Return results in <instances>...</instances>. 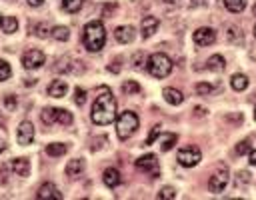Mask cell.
<instances>
[{
	"label": "cell",
	"instance_id": "obj_1",
	"mask_svg": "<svg viewBox=\"0 0 256 200\" xmlns=\"http://www.w3.org/2000/svg\"><path fill=\"white\" fill-rule=\"evenodd\" d=\"M90 118L98 126H106L116 120V100L108 88H104V86L100 88V94L96 96L94 104H92Z\"/></svg>",
	"mask_w": 256,
	"mask_h": 200
},
{
	"label": "cell",
	"instance_id": "obj_2",
	"mask_svg": "<svg viewBox=\"0 0 256 200\" xmlns=\"http://www.w3.org/2000/svg\"><path fill=\"white\" fill-rule=\"evenodd\" d=\"M82 42H84L86 50H90V52H98V50H102V46H104V42H106L104 24H102L100 20L88 22L84 26V32H82Z\"/></svg>",
	"mask_w": 256,
	"mask_h": 200
},
{
	"label": "cell",
	"instance_id": "obj_3",
	"mask_svg": "<svg viewBox=\"0 0 256 200\" xmlns=\"http://www.w3.org/2000/svg\"><path fill=\"white\" fill-rule=\"evenodd\" d=\"M146 68H148V72L154 76V78H166V76L172 72V60H170L166 54L156 52V54L148 56Z\"/></svg>",
	"mask_w": 256,
	"mask_h": 200
},
{
	"label": "cell",
	"instance_id": "obj_4",
	"mask_svg": "<svg viewBox=\"0 0 256 200\" xmlns=\"http://www.w3.org/2000/svg\"><path fill=\"white\" fill-rule=\"evenodd\" d=\"M136 130H138V116L132 110L122 112L116 118V134L120 140H128Z\"/></svg>",
	"mask_w": 256,
	"mask_h": 200
},
{
	"label": "cell",
	"instance_id": "obj_5",
	"mask_svg": "<svg viewBox=\"0 0 256 200\" xmlns=\"http://www.w3.org/2000/svg\"><path fill=\"white\" fill-rule=\"evenodd\" d=\"M136 168L140 172H146L150 174L152 178H158L160 176V164H158V158L154 154H144L136 160Z\"/></svg>",
	"mask_w": 256,
	"mask_h": 200
},
{
	"label": "cell",
	"instance_id": "obj_6",
	"mask_svg": "<svg viewBox=\"0 0 256 200\" xmlns=\"http://www.w3.org/2000/svg\"><path fill=\"white\" fill-rule=\"evenodd\" d=\"M228 168L224 166V164H220V168L210 176V180H208V190L212 192V194H220L224 188H226V184H228Z\"/></svg>",
	"mask_w": 256,
	"mask_h": 200
},
{
	"label": "cell",
	"instance_id": "obj_7",
	"mask_svg": "<svg viewBox=\"0 0 256 200\" xmlns=\"http://www.w3.org/2000/svg\"><path fill=\"white\" fill-rule=\"evenodd\" d=\"M176 158H178V162L182 166L192 168V166H196L202 160V154H200V150L196 146H186V148H180L178 150V156Z\"/></svg>",
	"mask_w": 256,
	"mask_h": 200
},
{
	"label": "cell",
	"instance_id": "obj_8",
	"mask_svg": "<svg viewBox=\"0 0 256 200\" xmlns=\"http://www.w3.org/2000/svg\"><path fill=\"white\" fill-rule=\"evenodd\" d=\"M44 62H46V56H44V52H42V50H36V48L28 50V52H24V56H22V66H24L26 70L40 68Z\"/></svg>",
	"mask_w": 256,
	"mask_h": 200
},
{
	"label": "cell",
	"instance_id": "obj_9",
	"mask_svg": "<svg viewBox=\"0 0 256 200\" xmlns=\"http://www.w3.org/2000/svg\"><path fill=\"white\" fill-rule=\"evenodd\" d=\"M38 200H62V192L52 184V182H44L38 192H36Z\"/></svg>",
	"mask_w": 256,
	"mask_h": 200
},
{
	"label": "cell",
	"instance_id": "obj_10",
	"mask_svg": "<svg viewBox=\"0 0 256 200\" xmlns=\"http://www.w3.org/2000/svg\"><path fill=\"white\" fill-rule=\"evenodd\" d=\"M192 38H194V42L198 46H208V44H212L216 40V32L212 28H208V26H202L192 34Z\"/></svg>",
	"mask_w": 256,
	"mask_h": 200
},
{
	"label": "cell",
	"instance_id": "obj_11",
	"mask_svg": "<svg viewBox=\"0 0 256 200\" xmlns=\"http://www.w3.org/2000/svg\"><path fill=\"white\" fill-rule=\"evenodd\" d=\"M16 138H18V142H20L22 146L32 144V140H34V126H32V122H28V120L20 122L18 132H16Z\"/></svg>",
	"mask_w": 256,
	"mask_h": 200
},
{
	"label": "cell",
	"instance_id": "obj_12",
	"mask_svg": "<svg viewBox=\"0 0 256 200\" xmlns=\"http://www.w3.org/2000/svg\"><path fill=\"white\" fill-rule=\"evenodd\" d=\"M158 18L156 16H144L142 18V24H140V34L142 38H150L152 34H154L158 30Z\"/></svg>",
	"mask_w": 256,
	"mask_h": 200
},
{
	"label": "cell",
	"instance_id": "obj_13",
	"mask_svg": "<svg viewBox=\"0 0 256 200\" xmlns=\"http://www.w3.org/2000/svg\"><path fill=\"white\" fill-rule=\"evenodd\" d=\"M136 30L132 28V26H118L116 30H114V36H116V40L118 42H122V44H128V42H132L134 40V34Z\"/></svg>",
	"mask_w": 256,
	"mask_h": 200
},
{
	"label": "cell",
	"instance_id": "obj_14",
	"mask_svg": "<svg viewBox=\"0 0 256 200\" xmlns=\"http://www.w3.org/2000/svg\"><path fill=\"white\" fill-rule=\"evenodd\" d=\"M66 92H68V84L64 80H54L48 86V96H52V98H62V96H66Z\"/></svg>",
	"mask_w": 256,
	"mask_h": 200
},
{
	"label": "cell",
	"instance_id": "obj_15",
	"mask_svg": "<svg viewBox=\"0 0 256 200\" xmlns=\"http://www.w3.org/2000/svg\"><path fill=\"white\" fill-rule=\"evenodd\" d=\"M162 94H164V100L172 106H178V104L184 102V94L180 90H176V88H164Z\"/></svg>",
	"mask_w": 256,
	"mask_h": 200
},
{
	"label": "cell",
	"instance_id": "obj_16",
	"mask_svg": "<svg viewBox=\"0 0 256 200\" xmlns=\"http://www.w3.org/2000/svg\"><path fill=\"white\" fill-rule=\"evenodd\" d=\"M12 170L16 172V176H28L30 174V160L20 156V158H14L12 160Z\"/></svg>",
	"mask_w": 256,
	"mask_h": 200
},
{
	"label": "cell",
	"instance_id": "obj_17",
	"mask_svg": "<svg viewBox=\"0 0 256 200\" xmlns=\"http://www.w3.org/2000/svg\"><path fill=\"white\" fill-rule=\"evenodd\" d=\"M102 180H104V184H106L108 188H116L122 178H120V172H118L116 168H106L104 174H102Z\"/></svg>",
	"mask_w": 256,
	"mask_h": 200
},
{
	"label": "cell",
	"instance_id": "obj_18",
	"mask_svg": "<svg viewBox=\"0 0 256 200\" xmlns=\"http://www.w3.org/2000/svg\"><path fill=\"white\" fill-rule=\"evenodd\" d=\"M82 172H84V160L82 158H74V160H70L66 164V174L70 178H78Z\"/></svg>",
	"mask_w": 256,
	"mask_h": 200
},
{
	"label": "cell",
	"instance_id": "obj_19",
	"mask_svg": "<svg viewBox=\"0 0 256 200\" xmlns=\"http://www.w3.org/2000/svg\"><path fill=\"white\" fill-rule=\"evenodd\" d=\"M206 68H208L210 72H222V70L226 68V60H224L220 54H214V56H210V58L206 60Z\"/></svg>",
	"mask_w": 256,
	"mask_h": 200
},
{
	"label": "cell",
	"instance_id": "obj_20",
	"mask_svg": "<svg viewBox=\"0 0 256 200\" xmlns=\"http://www.w3.org/2000/svg\"><path fill=\"white\" fill-rule=\"evenodd\" d=\"M66 150H68L66 144H62V142H52V144L46 146V154H48V156H64Z\"/></svg>",
	"mask_w": 256,
	"mask_h": 200
},
{
	"label": "cell",
	"instance_id": "obj_21",
	"mask_svg": "<svg viewBox=\"0 0 256 200\" xmlns=\"http://www.w3.org/2000/svg\"><path fill=\"white\" fill-rule=\"evenodd\" d=\"M230 86L236 90V92H242L248 88V76L246 74H234L230 78Z\"/></svg>",
	"mask_w": 256,
	"mask_h": 200
},
{
	"label": "cell",
	"instance_id": "obj_22",
	"mask_svg": "<svg viewBox=\"0 0 256 200\" xmlns=\"http://www.w3.org/2000/svg\"><path fill=\"white\" fill-rule=\"evenodd\" d=\"M224 6H226L230 12L238 14V12H242V10L246 8V0H224Z\"/></svg>",
	"mask_w": 256,
	"mask_h": 200
},
{
	"label": "cell",
	"instance_id": "obj_23",
	"mask_svg": "<svg viewBox=\"0 0 256 200\" xmlns=\"http://www.w3.org/2000/svg\"><path fill=\"white\" fill-rule=\"evenodd\" d=\"M52 38L54 40H60V42H66L70 38V30L66 26H54L52 28Z\"/></svg>",
	"mask_w": 256,
	"mask_h": 200
},
{
	"label": "cell",
	"instance_id": "obj_24",
	"mask_svg": "<svg viewBox=\"0 0 256 200\" xmlns=\"http://www.w3.org/2000/svg\"><path fill=\"white\" fill-rule=\"evenodd\" d=\"M40 118H42V122L44 124H54L56 122V108H44L42 110V114H40Z\"/></svg>",
	"mask_w": 256,
	"mask_h": 200
},
{
	"label": "cell",
	"instance_id": "obj_25",
	"mask_svg": "<svg viewBox=\"0 0 256 200\" xmlns=\"http://www.w3.org/2000/svg\"><path fill=\"white\" fill-rule=\"evenodd\" d=\"M2 28H4L6 34H12V32H16V28H18V20H16L14 16H4Z\"/></svg>",
	"mask_w": 256,
	"mask_h": 200
},
{
	"label": "cell",
	"instance_id": "obj_26",
	"mask_svg": "<svg viewBox=\"0 0 256 200\" xmlns=\"http://www.w3.org/2000/svg\"><path fill=\"white\" fill-rule=\"evenodd\" d=\"M56 122L68 126V124H72V114L68 110H64V108H56Z\"/></svg>",
	"mask_w": 256,
	"mask_h": 200
},
{
	"label": "cell",
	"instance_id": "obj_27",
	"mask_svg": "<svg viewBox=\"0 0 256 200\" xmlns=\"http://www.w3.org/2000/svg\"><path fill=\"white\" fill-rule=\"evenodd\" d=\"M228 40L234 44H242V32L238 26H228Z\"/></svg>",
	"mask_w": 256,
	"mask_h": 200
},
{
	"label": "cell",
	"instance_id": "obj_28",
	"mask_svg": "<svg viewBox=\"0 0 256 200\" xmlns=\"http://www.w3.org/2000/svg\"><path fill=\"white\" fill-rule=\"evenodd\" d=\"M176 140H178V136L176 134H166L164 138H162V144H160V148L164 150V152H168V150L176 144Z\"/></svg>",
	"mask_w": 256,
	"mask_h": 200
},
{
	"label": "cell",
	"instance_id": "obj_29",
	"mask_svg": "<svg viewBox=\"0 0 256 200\" xmlns=\"http://www.w3.org/2000/svg\"><path fill=\"white\" fill-rule=\"evenodd\" d=\"M122 92L124 94H138L140 92V84L134 82V80H128V82L122 84Z\"/></svg>",
	"mask_w": 256,
	"mask_h": 200
},
{
	"label": "cell",
	"instance_id": "obj_30",
	"mask_svg": "<svg viewBox=\"0 0 256 200\" xmlns=\"http://www.w3.org/2000/svg\"><path fill=\"white\" fill-rule=\"evenodd\" d=\"M62 2L68 12H78L82 8V0H62Z\"/></svg>",
	"mask_w": 256,
	"mask_h": 200
},
{
	"label": "cell",
	"instance_id": "obj_31",
	"mask_svg": "<svg viewBox=\"0 0 256 200\" xmlns=\"http://www.w3.org/2000/svg\"><path fill=\"white\" fill-rule=\"evenodd\" d=\"M174 196H176V192H174V188H170V186H164V188L156 194L158 200H172Z\"/></svg>",
	"mask_w": 256,
	"mask_h": 200
},
{
	"label": "cell",
	"instance_id": "obj_32",
	"mask_svg": "<svg viewBox=\"0 0 256 200\" xmlns=\"http://www.w3.org/2000/svg\"><path fill=\"white\" fill-rule=\"evenodd\" d=\"M10 74H12V70H10L8 62H6V60H0V82H2V80H8Z\"/></svg>",
	"mask_w": 256,
	"mask_h": 200
},
{
	"label": "cell",
	"instance_id": "obj_33",
	"mask_svg": "<svg viewBox=\"0 0 256 200\" xmlns=\"http://www.w3.org/2000/svg\"><path fill=\"white\" fill-rule=\"evenodd\" d=\"M250 150V140H242V142H238V146L234 148V156H242V154H246Z\"/></svg>",
	"mask_w": 256,
	"mask_h": 200
},
{
	"label": "cell",
	"instance_id": "obj_34",
	"mask_svg": "<svg viewBox=\"0 0 256 200\" xmlns=\"http://www.w3.org/2000/svg\"><path fill=\"white\" fill-rule=\"evenodd\" d=\"M74 102H76L78 106H82V104L86 102V90H84V88H76V90H74Z\"/></svg>",
	"mask_w": 256,
	"mask_h": 200
},
{
	"label": "cell",
	"instance_id": "obj_35",
	"mask_svg": "<svg viewBox=\"0 0 256 200\" xmlns=\"http://www.w3.org/2000/svg\"><path fill=\"white\" fill-rule=\"evenodd\" d=\"M212 90H214V88H212L210 84H206V82H198V84H196V92H198V94H202V96L210 94Z\"/></svg>",
	"mask_w": 256,
	"mask_h": 200
},
{
	"label": "cell",
	"instance_id": "obj_36",
	"mask_svg": "<svg viewBox=\"0 0 256 200\" xmlns=\"http://www.w3.org/2000/svg\"><path fill=\"white\" fill-rule=\"evenodd\" d=\"M34 32H36L38 38H46L48 34H52V32H48V26H46L44 22H42V24H36V26H34Z\"/></svg>",
	"mask_w": 256,
	"mask_h": 200
},
{
	"label": "cell",
	"instance_id": "obj_37",
	"mask_svg": "<svg viewBox=\"0 0 256 200\" xmlns=\"http://www.w3.org/2000/svg\"><path fill=\"white\" fill-rule=\"evenodd\" d=\"M158 136H160V126L156 124L154 128L150 130V134H148V138H146V146H148V144H152V142H154V140H156Z\"/></svg>",
	"mask_w": 256,
	"mask_h": 200
},
{
	"label": "cell",
	"instance_id": "obj_38",
	"mask_svg": "<svg viewBox=\"0 0 256 200\" xmlns=\"http://www.w3.org/2000/svg\"><path fill=\"white\" fill-rule=\"evenodd\" d=\"M246 182H250V174H248L246 170L238 172V176H236V184H246Z\"/></svg>",
	"mask_w": 256,
	"mask_h": 200
},
{
	"label": "cell",
	"instance_id": "obj_39",
	"mask_svg": "<svg viewBox=\"0 0 256 200\" xmlns=\"http://www.w3.org/2000/svg\"><path fill=\"white\" fill-rule=\"evenodd\" d=\"M4 102H6V106H8V108H14V106H16V98H14L12 94H8V96L4 98Z\"/></svg>",
	"mask_w": 256,
	"mask_h": 200
},
{
	"label": "cell",
	"instance_id": "obj_40",
	"mask_svg": "<svg viewBox=\"0 0 256 200\" xmlns=\"http://www.w3.org/2000/svg\"><path fill=\"white\" fill-rule=\"evenodd\" d=\"M142 56H144L142 52H138V54L134 56V66H136V68H140V66H142V64H140V62H142Z\"/></svg>",
	"mask_w": 256,
	"mask_h": 200
},
{
	"label": "cell",
	"instance_id": "obj_41",
	"mask_svg": "<svg viewBox=\"0 0 256 200\" xmlns=\"http://www.w3.org/2000/svg\"><path fill=\"white\" fill-rule=\"evenodd\" d=\"M248 158H250L248 162H250L252 166H256V150H250V154H248Z\"/></svg>",
	"mask_w": 256,
	"mask_h": 200
},
{
	"label": "cell",
	"instance_id": "obj_42",
	"mask_svg": "<svg viewBox=\"0 0 256 200\" xmlns=\"http://www.w3.org/2000/svg\"><path fill=\"white\" fill-rule=\"evenodd\" d=\"M26 2H28L30 6H34V8H36V6H42L44 0H26Z\"/></svg>",
	"mask_w": 256,
	"mask_h": 200
},
{
	"label": "cell",
	"instance_id": "obj_43",
	"mask_svg": "<svg viewBox=\"0 0 256 200\" xmlns=\"http://www.w3.org/2000/svg\"><path fill=\"white\" fill-rule=\"evenodd\" d=\"M194 6H200V4H206V0H192Z\"/></svg>",
	"mask_w": 256,
	"mask_h": 200
},
{
	"label": "cell",
	"instance_id": "obj_44",
	"mask_svg": "<svg viewBox=\"0 0 256 200\" xmlns=\"http://www.w3.org/2000/svg\"><path fill=\"white\" fill-rule=\"evenodd\" d=\"M4 150H6V142H4L2 138H0V152H4Z\"/></svg>",
	"mask_w": 256,
	"mask_h": 200
},
{
	"label": "cell",
	"instance_id": "obj_45",
	"mask_svg": "<svg viewBox=\"0 0 256 200\" xmlns=\"http://www.w3.org/2000/svg\"><path fill=\"white\" fill-rule=\"evenodd\" d=\"M164 2H168V4H176L178 0H164Z\"/></svg>",
	"mask_w": 256,
	"mask_h": 200
},
{
	"label": "cell",
	"instance_id": "obj_46",
	"mask_svg": "<svg viewBox=\"0 0 256 200\" xmlns=\"http://www.w3.org/2000/svg\"><path fill=\"white\" fill-rule=\"evenodd\" d=\"M252 12H254V16H256V4H254V6H252Z\"/></svg>",
	"mask_w": 256,
	"mask_h": 200
},
{
	"label": "cell",
	"instance_id": "obj_47",
	"mask_svg": "<svg viewBox=\"0 0 256 200\" xmlns=\"http://www.w3.org/2000/svg\"><path fill=\"white\" fill-rule=\"evenodd\" d=\"M2 20H4V16H2V14H0V24H2Z\"/></svg>",
	"mask_w": 256,
	"mask_h": 200
},
{
	"label": "cell",
	"instance_id": "obj_48",
	"mask_svg": "<svg viewBox=\"0 0 256 200\" xmlns=\"http://www.w3.org/2000/svg\"><path fill=\"white\" fill-rule=\"evenodd\" d=\"M254 118H256V106H254Z\"/></svg>",
	"mask_w": 256,
	"mask_h": 200
},
{
	"label": "cell",
	"instance_id": "obj_49",
	"mask_svg": "<svg viewBox=\"0 0 256 200\" xmlns=\"http://www.w3.org/2000/svg\"><path fill=\"white\" fill-rule=\"evenodd\" d=\"M254 36H256V24H254Z\"/></svg>",
	"mask_w": 256,
	"mask_h": 200
},
{
	"label": "cell",
	"instance_id": "obj_50",
	"mask_svg": "<svg viewBox=\"0 0 256 200\" xmlns=\"http://www.w3.org/2000/svg\"><path fill=\"white\" fill-rule=\"evenodd\" d=\"M0 120H2V116H0Z\"/></svg>",
	"mask_w": 256,
	"mask_h": 200
}]
</instances>
